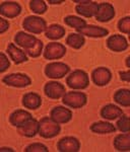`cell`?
I'll return each mask as SVG.
<instances>
[{
	"label": "cell",
	"instance_id": "1",
	"mask_svg": "<svg viewBox=\"0 0 130 152\" xmlns=\"http://www.w3.org/2000/svg\"><path fill=\"white\" fill-rule=\"evenodd\" d=\"M14 43L16 46L23 48V51L32 58H38L43 52L44 44L35 36L26 34L24 31H18L14 36Z\"/></svg>",
	"mask_w": 130,
	"mask_h": 152
},
{
	"label": "cell",
	"instance_id": "2",
	"mask_svg": "<svg viewBox=\"0 0 130 152\" xmlns=\"http://www.w3.org/2000/svg\"><path fill=\"white\" fill-rule=\"evenodd\" d=\"M61 131L60 124L54 122L50 117H43L39 121L38 134L45 139H51L59 135Z\"/></svg>",
	"mask_w": 130,
	"mask_h": 152
},
{
	"label": "cell",
	"instance_id": "3",
	"mask_svg": "<svg viewBox=\"0 0 130 152\" xmlns=\"http://www.w3.org/2000/svg\"><path fill=\"white\" fill-rule=\"evenodd\" d=\"M66 84L71 89L82 90L89 86L90 77L85 71L83 70H74L70 73L66 78Z\"/></svg>",
	"mask_w": 130,
	"mask_h": 152
},
{
	"label": "cell",
	"instance_id": "4",
	"mask_svg": "<svg viewBox=\"0 0 130 152\" xmlns=\"http://www.w3.org/2000/svg\"><path fill=\"white\" fill-rule=\"evenodd\" d=\"M87 96L80 91H68L62 96V102L71 109H80L87 104Z\"/></svg>",
	"mask_w": 130,
	"mask_h": 152
},
{
	"label": "cell",
	"instance_id": "5",
	"mask_svg": "<svg viewBox=\"0 0 130 152\" xmlns=\"http://www.w3.org/2000/svg\"><path fill=\"white\" fill-rule=\"evenodd\" d=\"M23 26L26 31H30L34 35H40L47 28V23L44 18L36 15H30L23 21Z\"/></svg>",
	"mask_w": 130,
	"mask_h": 152
},
{
	"label": "cell",
	"instance_id": "6",
	"mask_svg": "<svg viewBox=\"0 0 130 152\" xmlns=\"http://www.w3.org/2000/svg\"><path fill=\"white\" fill-rule=\"evenodd\" d=\"M70 67L63 62H51L45 67V75L51 79H60L69 73Z\"/></svg>",
	"mask_w": 130,
	"mask_h": 152
},
{
	"label": "cell",
	"instance_id": "7",
	"mask_svg": "<svg viewBox=\"0 0 130 152\" xmlns=\"http://www.w3.org/2000/svg\"><path fill=\"white\" fill-rule=\"evenodd\" d=\"M66 47L63 44L57 43V42H51L45 47L43 52V56L47 60H59L65 56Z\"/></svg>",
	"mask_w": 130,
	"mask_h": 152
},
{
	"label": "cell",
	"instance_id": "8",
	"mask_svg": "<svg viewBox=\"0 0 130 152\" xmlns=\"http://www.w3.org/2000/svg\"><path fill=\"white\" fill-rule=\"evenodd\" d=\"M2 81L8 86L24 88L31 85L32 79L26 74H24V73H11V74L4 76Z\"/></svg>",
	"mask_w": 130,
	"mask_h": 152
},
{
	"label": "cell",
	"instance_id": "9",
	"mask_svg": "<svg viewBox=\"0 0 130 152\" xmlns=\"http://www.w3.org/2000/svg\"><path fill=\"white\" fill-rule=\"evenodd\" d=\"M74 2L77 3V5L75 6V11L83 18H94L97 13L98 7H99L98 2L90 1V0H82V1L75 0Z\"/></svg>",
	"mask_w": 130,
	"mask_h": 152
},
{
	"label": "cell",
	"instance_id": "10",
	"mask_svg": "<svg viewBox=\"0 0 130 152\" xmlns=\"http://www.w3.org/2000/svg\"><path fill=\"white\" fill-rule=\"evenodd\" d=\"M115 14V8L109 2H102L99 3L98 7V11L95 13V18L100 23H108V21L112 20L114 18Z\"/></svg>",
	"mask_w": 130,
	"mask_h": 152
},
{
	"label": "cell",
	"instance_id": "11",
	"mask_svg": "<svg viewBox=\"0 0 130 152\" xmlns=\"http://www.w3.org/2000/svg\"><path fill=\"white\" fill-rule=\"evenodd\" d=\"M50 118L58 124H66L72 119V112L65 107L57 105L51 110Z\"/></svg>",
	"mask_w": 130,
	"mask_h": 152
},
{
	"label": "cell",
	"instance_id": "12",
	"mask_svg": "<svg viewBox=\"0 0 130 152\" xmlns=\"http://www.w3.org/2000/svg\"><path fill=\"white\" fill-rule=\"evenodd\" d=\"M112 79V72L106 67H98L93 70L92 80L98 86H105L109 84Z\"/></svg>",
	"mask_w": 130,
	"mask_h": 152
},
{
	"label": "cell",
	"instance_id": "13",
	"mask_svg": "<svg viewBox=\"0 0 130 152\" xmlns=\"http://www.w3.org/2000/svg\"><path fill=\"white\" fill-rule=\"evenodd\" d=\"M21 5L15 1H4L0 3V14L7 18H14L21 13Z\"/></svg>",
	"mask_w": 130,
	"mask_h": 152
},
{
	"label": "cell",
	"instance_id": "14",
	"mask_svg": "<svg viewBox=\"0 0 130 152\" xmlns=\"http://www.w3.org/2000/svg\"><path fill=\"white\" fill-rule=\"evenodd\" d=\"M44 92L51 99H59L66 92L65 86L57 81H49L44 86Z\"/></svg>",
	"mask_w": 130,
	"mask_h": 152
},
{
	"label": "cell",
	"instance_id": "15",
	"mask_svg": "<svg viewBox=\"0 0 130 152\" xmlns=\"http://www.w3.org/2000/svg\"><path fill=\"white\" fill-rule=\"evenodd\" d=\"M57 149L60 152H77L80 149V142L72 136L63 137L58 141Z\"/></svg>",
	"mask_w": 130,
	"mask_h": 152
},
{
	"label": "cell",
	"instance_id": "16",
	"mask_svg": "<svg viewBox=\"0 0 130 152\" xmlns=\"http://www.w3.org/2000/svg\"><path fill=\"white\" fill-rule=\"evenodd\" d=\"M107 47L113 52H123L129 47L126 38L121 35H113L107 39Z\"/></svg>",
	"mask_w": 130,
	"mask_h": 152
},
{
	"label": "cell",
	"instance_id": "17",
	"mask_svg": "<svg viewBox=\"0 0 130 152\" xmlns=\"http://www.w3.org/2000/svg\"><path fill=\"white\" fill-rule=\"evenodd\" d=\"M77 34L82 36H87L89 38H103L109 35V31L102 26H94V24H87L83 28L76 29Z\"/></svg>",
	"mask_w": 130,
	"mask_h": 152
},
{
	"label": "cell",
	"instance_id": "18",
	"mask_svg": "<svg viewBox=\"0 0 130 152\" xmlns=\"http://www.w3.org/2000/svg\"><path fill=\"white\" fill-rule=\"evenodd\" d=\"M33 119L31 113H29L28 111H24V110H16L13 113H11V115L9 116V122L12 126L18 127L23 126L24 124H26L28 121Z\"/></svg>",
	"mask_w": 130,
	"mask_h": 152
},
{
	"label": "cell",
	"instance_id": "19",
	"mask_svg": "<svg viewBox=\"0 0 130 152\" xmlns=\"http://www.w3.org/2000/svg\"><path fill=\"white\" fill-rule=\"evenodd\" d=\"M100 114L103 119L108 120V121H114V120H117L118 118L121 117L124 113L123 110L120 109L117 105L113 104H108L102 107Z\"/></svg>",
	"mask_w": 130,
	"mask_h": 152
},
{
	"label": "cell",
	"instance_id": "20",
	"mask_svg": "<svg viewBox=\"0 0 130 152\" xmlns=\"http://www.w3.org/2000/svg\"><path fill=\"white\" fill-rule=\"evenodd\" d=\"M7 54L15 64H21V63L28 61L26 54L21 49L16 47V45L13 43H9L8 46H7Z\"/></svg>",
	"mask_w": 130,
	"mask_h": 152
},
{
	"label": "cell",
	"instance_id": "21",
	"mask_svg": "<svg viewBox=\"0 0 130 152\" xmlns=\"http://www.w3.org/2000/svg\"><path fill=\"white\" fill-rule=\"evenodd\" d=\"M18 133L24 137H28V138L35 137L36 135L38 134L39 121L33 118L32 120L26 122V124H24L23 126L18 127Z\"/></svg>",
	"mask_w": 130,
	"mask_h": 152
},
{
	"label": "cell",
	"instance_id": "22",
	"mask_svg": "<svg viewBox=\"0 0 130 152\" xmlns=\"http://www.w3.org/2000/svg\"><path fill=\"white\" fill-rule=\"evenodd\" d=\"M42 99L37 92H28L23 97V105L29 110H37L41 107Z\"/></svg>",
	"mask_w": 130,
	"mask_h": 152
},
{
	"label": "cell",
	"instance_id": "23",
	"mask_svg": "<svg viewBox=\"0 0 130 152\" xmlns=\"http://www.w3.org/2000/svg\"><path fill=\"white\" fill-rule=\"evenodd\" d=\"M116 127L106 121L95 122L90 126V131L95 134H111L116 132Z\"/></svg>",
	"mask_w": 130,
	"mask_h": 152
},
{
	"label": "cell",
	"instance_id": "24",
	"mask_svg": "<svg viewBox=\"0 0 130 152\" xmlns=\"http://www.w3.org/2000/svg\"><path fill=\"white\" fill-rule=\"evenodd\" d=\"M113 145L118 151H129L130 150V134L129 132L119 134L115 137Z\"/></svg>",
	"mask_w": 130,
	"mask_h": 152
},
{
	"label": "cell",
	"instance_id": "25",
	"mask_svg": "<svg viewBox=\"0 0 130 152\" xmlns=\"http://www.w3.org/2000/svg\"><path fill=\"white\" fill-rule=\"evenodd\" d=\"M65 28L62 26H60V24H51V26H47V28L45 29L46 38L53 41L62 39L65 36Z\"/></svg>",
	"mask_w": 130,
	"mask_h": 152
},
{
	"label": "cell",
	"instance_id": "26",
	"mask_svg": "<svg viewBox=\"0 0 130 152\" xmlns=\"http://www.w3.org/2000/svg\"><path fill=\"white\" fill-rule=\"evenodd\" d=\"M114 102L124 107H130V90L127 88L118 89L114 94Z\"/></svg>",
	"mask_w": 130,
	"mask_h": 152
},
{
	"label": "cell",
	"instance_id": "27",
	"mask_svg": "<svg viewBox=\"0 0 130 152\" xmlns=\"http://www.w3.org/2000/svg\"><path fill=\"white\" fill-rule=\"evenodd\" d=\"M65 42L69 47L75 49V50H78V49H80L84 45L85 39L83 36L79 35L77 33H71L67 36Z\"/></svg>",
	"mask_w": 130,
	"mask_h": 152
},
{
	"label": "cell",
	"instance_id": "28",
	"mask_svg": "<svg viewBox=\"0 0 130 152\" xmlns=\"http://www.w3.org/2000/svg\"><path fill=\"white\" fill-rule=\"evenodd\" d=\"M64 23L70 28H73L75 29H79L87 26V21L82 18H78L75 15H67L64 18Z\"/></svg>",
	"mask_w": 130,
	"mask_h": 152
},
{
	"label": "cell",
	"instance_id": "29",
	"mask_svg": "<svg viewBox=\"0 0 130 152\" xmlns=\"http://www.w3.org/2000/svg\"><path fill=\"white\" fill-rule=\"evenodd\" d=\"M31 10L36 14H44L48 9V6L43 0H31L30 1Z\"/></svg>",
	"mask_w": 130,
	"mask_h": 152
},
{
	"label": "cell",
	"instance_id": "30",
	"mask_svg": "<svg viewBox=\"0 0 130 152\" xmlns=\"http://www.w3.org/2000/svg\"><path fill=\"white\" fill-rule=\"evenodd\" d=\"M116 126L120 132L122 133H126V132L130 131V122H129V117L127 115H122L121 117L118 118V121L116 123Z\"/></svg>",
	"mask_w": 130,
	"mask_h": 152
},
{
	"label": "cell",
	"instance_id": "31",
	"mask_svg": "<svg viewBox=\"0 0 130 152\" xmlns=\"http://www.w3.org/2000/svg\"><path fill=\"white\" fill-rule=\"evenodd\" d=\"M118 29L122 34L125 35H129V29H130V18L129 16H125V18H121L118 21Z\"/></svg>",
	"mask_w": 130,
	"mask_h": 152
},
{
	"label": "cell",
	"instance_id": "32",
	"mask_svg": "<svg viewBox=\"0 0 130 152\" xmlns=\"http://www.w3.org/2000/svg\"><path fill=\"white\" fill-rule=\"evenodd\" d=\"M26 152H48L49 149L46 145L42 143H32L30 145H28L24 149Z\"/></svg>",
	"mask_w": 130,
	"mask_h": 152
},
{
	"label": "cell",
	"instance_id": "33",
	"mask_svg": "<svg viewBox=\"0 0 130 152\" xmlns=\"http://www.w3.org/2000/svg\"><path fill=\"white\" fill-rule=\"evenodd\" d=\"M9 66H10V61L8 60L7 56L4 53L0 52V73L6 71Z\"/></svg>",
	"mask_w": 130,
	"mask_h": 152
},
{
	"label": "cell",
	"instance_id": "34",
	"mask_svg": "<svg viewBox=\"0 0 130 152\" xmlns=\"http://www.w3.org/2000/svg\"><path fill=\"white\" fill-rule=\"evenodd\" d=\"M9 26H10V24H9L8 20H6V19H4L3 18L0 16V35L8 31Z\"/></svg>",
	"mask_w": 130,
	"mask_h": 152
},
{
	"label": "cell",
	"instance_id": "35",
	"mask_svg": "<svg viewBox=\"0 0 130 152\" xmlns=\"http://www.w3.org/2000/svg\"><path fill=\"white\" fill-rule=\"evenodd\" d=\"M119 74H120V79H121L122 81L129 83V81H130V72L128 70L127 71H120Z\"/></svg>",
	"mask_w": 130,
	"mask_h": 152
},
{
	"label": "cell",
	"instance_id": "36",
	"mask_svg": "<svg viewBox=\"0 0 130 152\" xmlns=\"http://www.w3.org/2000/svg\"><path fill=\"white\" fill-rule=\"evenodd\" d=\"M0 152H13V149L9 148V147H1Z\"/></svg>",
	"mask_w": 130,
	"mask_h": 152
},
{
	"label": "cell",
	"instance_id": "37",
	"mask_svg": "<svg viewBox=\"0 0 130 152\" xmlns=\"http://www.w3.org/2000/svg\"><path fill=\"white\" fill-rule=\"evenodd\" d=\"M49 3L50 4H61V3H63V1H54V0H49Z\"/></svg>",
	"mask_w": 130,
	"mask_h": 152
},
{
	"label": "cell",
	"instance_id": "38",
	"mask_svg": "<svg viewBox=\"0 0 130 152\" xmlns=\"http://www.w3.org/2000/svg\"><path fill=\"white\" fill-rule=\"evenodd\" d=\"M129 60H130V57H127L126 58V66H127V67H130V64H129Z\"/></svg>",
	"mask_w": 130,
	"mask_h": 152
}]
</instances>
